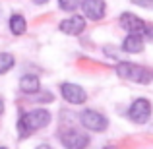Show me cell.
Returning a JSON list of instances; mask_svg holds the SVG:
<instances>
[{
	"mask_svg": "<svg viewBox=\"0 0 153 149\" xmlns=\"http://www.w3.org/2000/svg\"><path fill=\"white\" fill-rule=\"evenodd\" d=\"M51 122V114L47 108H35V110H29L18 120V132L19 138H27L29 134H35L37 130L45 128L47 124Z\"/></svg>",
	"mask_w": 153,
	"mask_h": 149,
	"instance_id": "1",
	"label": "cell"
},
{
	"mask_svg": "<svg viewBox=\"0 0 153 149\" xmlns=\"http://www.w3.org/2000/svg\"><path fill=\"white\" fill-rule=\"evenodd\" d=\"M116 74H118V78H124V79L134 82V83H143V85L153 79V74L149 70L138 66V64H132V62H118Z\"/></svg>",
	"mask_w": 153,
	"mask_h": 149,
	"instance_id": "2",
	"label": "cell"
},
{
	"mask_svg": "<svg viewBox=\"0 0 153 149\" xmlns=\"http://www.w3.org/2000/svg\"><path fill=\"white\" fill-rule=\"evenodd\" d=\"M128 116H130V120L136 122V124H146L151 116V103L143 97L136 99L134 103H132L130 110H128Z\"/></svg>",
	"mask_w": 153,
	"mask_h": 149,
	"instance_id": "3",
	"label": "cell"
},
{
	"mask_svg": "<svg viewBox=\"0 0 153 149\" xmlns=\"http://www.w3.org/2000/svg\"><path fill=\"white\" fill-rule=\"evenodd\" d=\"M82 124L91 132H105L108 126L107 116H103L97 110H83L82 112Z\"/></svg>",
	"mask_w": 153,
	"mask_h": 149,
	"instance_id": "4",
	"label": "cell"
},
{
	"mask_svg": "<svg viewBox=\"0 0 153 149\" xmlns=\"http://www.w3.org/2000/svg\"><path fill=\"white\" fill-rule=\"evenodd\" d=\"M60 142L66 149H85L89 145V138L79 130H68L60 136Z\"/></svg>",
	"mask_w": 153,
	"mask_h": 149,
	"instance_id": "5",
	"label": "cell"
},
{
	"mask_svg": "<svg viewBox=\"0 0 153 149\" xmlns=\"http://www.w3.org/2000/svg\"><path fill=\"white\" fill-rule=\"evenodd\" d=\"M120 25L124 27L126 31H130V35H146L147 25L138 18V16L130 14V12H124L120 16Z\"/></svg>",
	"mask_w": 153,
	"mask_h": 149,
	"instance_id": "6",
	"label": "cell"
},
{
	"mask_svg": "<svg viewBox=\"0 0 153 149\" xmlns=\"http://www.w3.org/2000/svg\"><path fill=\"white\" fill-rule=\"evenodd\" d=\"M60 93H62V97L72 105H82V103H85V99H87V93L79 85H76V83H62V85H60Z\"/></svg>",
	"mask_w": 153,
	"mask_h": 149,
	"instance_id": "7",
	"label": "cell"
},
{
	"mask_svg": "<svg viewBox=\"0 0 153 149\" xmlns=\"http://www.w3.org/2000/svg\"><path fill=\"white\" fill-rule=\"evenodd\" d=\"M82 10L89 19L99 21V19H103L107 6H105V0H82Z\"/></svg>",
	"mask_w": 153,
	"mask_h": 149,
	"instance_id": "8",
	"label": "cell"
},
{
	"mask_svg": "<svg viewBox=\"0 0 153 149\" xmlns=\"http://www.w3.org/2000/svg\"><path fill=\"white\" fill-rule=\"evenodd\" d=\"M85 29V19L82 16H72V18L60 21V31L66 35H79Z\"/></svg>",
	"mask_w": 153,
	"mask_h": 149,
	"instance_id": "9",
	"label": "cell"
},
{
	"mask_svg": "<svg viewBox=\"0 0 153 149\" xmlns=\"http://www.w3.org/2000/svg\"><path fill=\"white\" fill-rule=\"evenodd\" d=\"M19 89H22L25 95H35L39 89H41V82H39L37 76L25 74L22 79H19Z\"/></svg>",
	"mask_w": 153,
	"mask_h": 149,
	"instance_id": "10",
	"label": "cell"
},
{
	"mask_svg": "<svg viewBox=\"0 0 153 149\" xmlns=\"http://www.w3.org/2000/svg\"><path fill=\"white\" fill-rule=\"evenodd\" d=\"M122 50L130 52V54H138L143 50V39L142 35H128L122 41Z\"/></svg>",
	"mask_w": 153,
	"mask_h": 149,
	"instance_id": "11",
	"label": "cell"
},
{
	"mask_svg": "<svg viewBox=\"0 0 153 149\" xmlns=\"http://www.w3.org/2000/svg\"><path fill=\"white\" fill-rule=\"evenodd\" d=\"M25 29H27V23H25V19H23V16L12 14V18H10V31L14 35H23Z\"/></svg>",
	"mask_w": 153,
	"mask_h": 149,
	"instance_id": "12",
	"label": "cell"
},
{
	"mask_svg": "<svg viewBox=\"0 0 153 149\" xmlns=\"http://www.w3.org/2000/svg\"><path fill=\"white\" fill-rule=\"evenodd\" d=\"M14 64H16V60L10 52H0V74L10 72L12 68H14Z\"/></svg>",
	"mask_w": 153,
	"mask_h": 149,
	"instance_id": "13",
	"label": "cell"
},
{
	"mask_svg": "<svg viewBox=\"0 0 153 149\" xmlns=\"http://www.w3.org/2000/svg\"><path fill=\"white\" fill-rule=\"evenodd\" d=\"M79 2H82V0H58V6L62 8L64 12H74L76 8L79 6Z\"/></svg>",
	"mask_w": 153,
	"mask_h": 149,
	"instance_id": "14",
	"label": "cell"
},
{
	"mask_svg": "<svg viewBox=\"0 0 153 149\" xmlns=\"http://www.w3.org/2000/svg\"><path fill=\"white\" fill-rule=\"evenodd\" d=\"M132 4L142 6V8H153V0H132Z\"/></svg>",
	"mask_w": 153,
	"mask_h": 149,
	"instance_id": "15",
	"label": "cell"
},
{
	"mask_svg": "<svg viewBox=\"0 0 153 149\" xmlns=\"http://www.w3.org/2000/svg\"><path fill=\"white\" fill-rule=\"evenodd\" d=\"M37 149H52V147H51V145H47V143H43V145H39Z\"/></svg>",
	"mask_w": 153,
	"mask_h": 149,
	"instance_id": "16",
	"label": "cell"
},
{
	"mask_svg": "<svg viewBox=\"0 0 153 149\" xmlns=\"http://www.w3.org/2000/svg\"><path fill=\"white\" fill-rule=\"evenodd\" d=\"M2 112H4V101L0 99V114H2Z\"/></svg>",
	"mask_w": 153,
	"mask_h": 149,
	"instance_id": "17",
	"label": "cell"
},
{
	"mask_svg": "<svg viewBox=\"0 0 153 149\" xmlns=\"http://www.w3.org/2000/svg\"><path fill=\"white\" fill-rule=\"evenodd\" d=\"M33 2H37V4H45L47 0H33Z\"/></svg>",
	"mask_w": 153,
	"mask_h": 149,
	"instance_id": "18",
	"label": "cell"
},
{
	"mask_svg": "<svg viewBox=\"0 0 153 149\" xmlns=\"http://www.w3.org/2000/svg\"><path fill=\"white\" fill-rule=\"evenodd\" d=\"M0 149H6V147H0Z\"/></svg>",
	"mask_w": 153,
	"mask_h": 149,
	"instance_id": "19",
	"label": "cell"
}]
</instances>
